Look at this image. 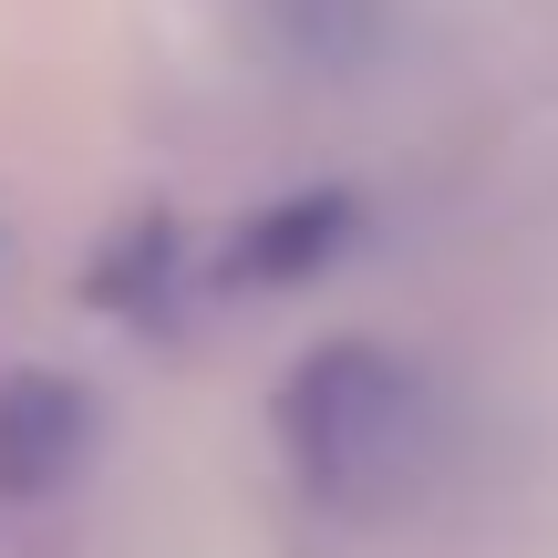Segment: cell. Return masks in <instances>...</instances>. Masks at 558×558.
Wrapping results in <instances>:
<instances>
[{
    "label": "cell",
    "instance_id": "obj_1",
    "mask_svg": "<svg viewBox=\"0 0 558 558\" xmlns=\"http://www.w3.org/2000/svg\"><path fill=\"white\" fill-rule=\"evenodd\" d=\"M269 435H279L300 507H320L341 527H383L435 476L445 403H435V373L414 352H393V341H320V352L290 362V383L269 403Z\"/></svg>",
    "mask_w": 558,
    "mask_h": 558
},
{
    "label": "cell",
    "instance_id": "obj_2",
    "mask_svg": "<svg viewBox=\"0 0 558 558\" xmlns=\"http://www.w3.org/2000/svg\"><path fill=\"white\" fill-rule=\"evenodd\" d=\"M94 393L73 373H11L0 383V497L32 507V497H62V486L94 465Z\"/></svg>",
    "mask_w": 558,
    "mask_h": 558
},
{
    "label": "cell",
    "instance_id": "obj_3",
    "mask_svg": "<svg viewBox=\"0 0 558 558\" xmlns=\"http://www.w3.org/2000/svg\"><path fill=\"white\" fill-rule=\"evenodd\" d=\"M248 41L300 83H352L403 41V0H248Z\"/></svg>",
    "mask_w": 558,
    "mask_h": 558
},
{
    "label": "cell",
    "instance_id": "obj_4",
    "mask_svg": "<svg viewBox=\"0 0 558 558\" xmlns=\"http://www.w3.org/2000/svg\"><path fill=\"white\" fill-rule=\"evenodd\" d=\"M352 239H362V197L352 186H300V197H279V207H259V218L239 228L228 279H239V290H300V279H320Z\"/></svg>",
    "mask_w": 558,
    "mask_h": 558
}]
</instances>
